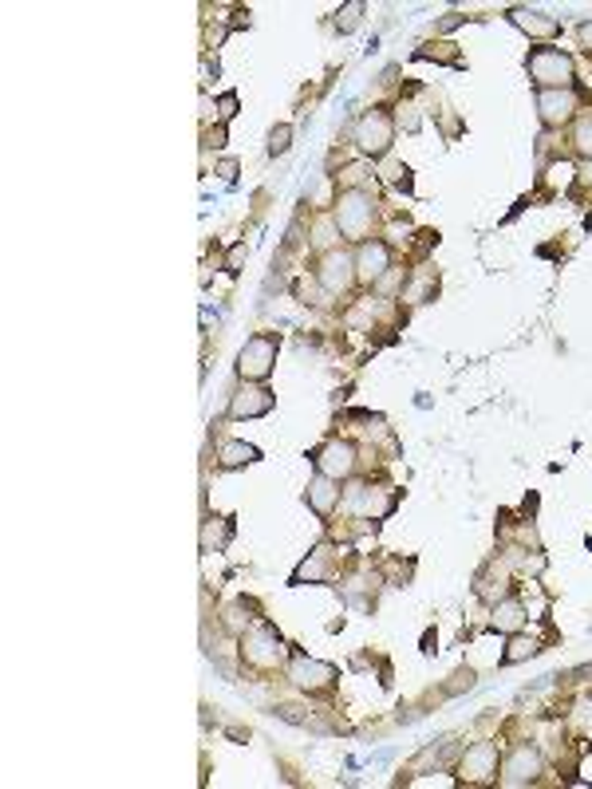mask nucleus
Here are the masks:
<instances>
[{
	"instance_id": "f257e3e1",
	"label": "nucleus",
	"mask_w": 592,
	"mask_h": 789,
	"mask_svg": "<svg viewBox=\"0 0 592 789\" xmlns=\"http://www.w3.org/2000/svg\"><path fill=\"white\" fill-rule=\"evenodd\" d=\"M525 71H530V80L537 83L541 91H557V88H569V83L577 80V68H573V56L561 48H533L530 60H525Z\"/></svg>"
},
{
	"instance_id": "f03ea898",
	"label": "nucleus",
	"mask_w": 592,
	"mask_h": 789,
	"mask_svg": "<svg viewBox=\"0 0 592 789\" xmlns=\"http://www.w3.org/2000/svg\"><path fill=\"white\" fill-rule=\"evenodd\" d=\"M336 230L348 237V241H368L371 221H375V202L368 190H343L336 198Z\"/></svg>"
},
{
	"instance_id": "7ed1b4c3",
	"label": "nucleus",
	"mask_w": 592,
	"mask_h": 789,
	"mask_svg": "<svg viewBox=\"0 0 592 789\" xmlns=\"http://www.w3.org/2000/svg\"><path fill=\"white\" fill-rule=\"evenodd\" d=\"M241 655H245V663L249 667H257V672H277L281 659H285V643H281V635H277L273 624L261 620L241 635Z\"/></svg>"
},
{
	"instance_id": "20e7f679",
	"label": "nucleus",
	"mask_w": 592,
	"mask_h": 789,
	"mask_svg": "<svg viewBox=\"0 0 592 789\" xmlns=\"http://www.w3.org/2000/svg\"><path fill=\"white\" fill-rule=\"evenodd\" d=\"M277 352H281V340L273 336V332H261V336H249L245 340L241 355H237V375H241L245 383H261L273 375L277 367Z\"/></svg>"
},
{
	"instance_id": "39448f33",
	"label": "nucleus",
	"mask_w": 592,
	"mask_h": 789,
	"mask_svg": "<svg viewBox=\"0 0 592 789\" xmlns=\"http://www.w3.org/2000/svg\"><path fill=\"white\" fill-rule=\"evenodd\" d=\"M391 143H395V123H391V115L387 111H380V107L355 123V146H360L368 158H383L387 150H391Z\"/></svg>"
},
{
	"instance_id": "423d86ee",
	"label": "nucleus",
	"mask_w": 592,
	"mask_h": 789,
	"mask_svg": "<svg viewBox=\"0 0 592 789\" xmlns=\"http://www.w3.org/2000/svg\"><path fill=\"white\" fill-rule=\"evenodd\" d=\"M355 450L352 442H340V438H332V442H324V446H316L312 450V466H316V474H324V478H352L355 474Z\"/></svg>"
},
{
	"instance_id": "0eeeda50",
	"label": "nucleus",
	"mask_w": 592,
	"mask_h": 789,
	"mask_svg": "<svg viewBox=\"0 0 592 789\" xmlns=\"http://www.w3.org/2000/svg\"><path fill=\"white\" fill-rule=\"evenodd\" d=\"M458 777L462 782H470V785L493 782V777H498V746L493 742H474L458 762Z\"/></svg>"
},
{
	"instance_id": "6e6552de",
	"label": "nucleus",
	"mask_w": 592,
	"mask_h": 789,
	"mask_svg": "<svg viewBox=\"0 0 592 789\" xmlns=\"http://www.w3.org/2000/svg\"><path fill=\"white\" fill-rule=\"evenodd\" d=\"M387 268H391V245L380 241V237L360 241V249H355V277L363 285H375V280L387 277Z\"/></svg>"
},
{
	"instance_id": "1a4fd4ad",
	"label": "nucleus",
	"mask_w": 592,
	"mask_h": 789,
	"mask_svg": "<svg viewBox=\"0 0 592 789\" xmlns=\"http://www.w3.org/2000/svg\"><path fill=\"white\" fill-rule=\"evenodd\" d=\"M316 280L324 293H348L352 280H355V261L348 253H340V249H332V253L320 257V268H316Z\"/></svg>"
},
{
	"instance_id": "9d476101",
	"label": "nucleus",
	"mask_w": 592,
	"mask_h": 789,
	"mask_svg": "<svg viewBox=\"0 0 592 789\" xmlns=\"http://www.w3.org/2000/svg\"><path fill=\"white\" fill-rule=\"evenodd\" d=\"M537 774H541V754H537L530 742H522V746H513L510 758L502 766V785H510V789L530 785V782H537Z\"/></svg>"
},
{
	"instance_id": "9b49d317",
	"label": "nucleus",
	"mask_w": 592,
	"mask_h": 789,
	"mask_svg": "<svg viewBox=\"0 0 592 789\" xmlns=\"http://www.w3.org/2000/svg\"><path fill=\"white\" fill-rule=\"evenodd\" d=\"M288 679H293L300 690L316 695V690H328L332 683H336V667L316 663V659H308V655H293V663H288Z\"/></svg>"
},
{
	"instance_id": "f8f14e48",
	"label": "nucleus",
	"mask_w": 592,
	"mask_h": 789,
	"mask_svg": "<svg viewBox=\"0 0 592 789\" xmlns=\"http://www.w3.org/2000/svg\"><path fill=\"white\" fill-rule=\"evenodd\" d=\"M577 95L573 88H557V91H537V115H541L545 127H565L573 123L577 115Z\"/></svg>"
},
{
	"instance_id": "ddd939ff",
	"label": "nucleus",
	"mask_w": 592,
	"mask_h": 789,
	"mask_svg": "<svg viewBox=\"0 0 592 789\" xmlns=\"http://www.w3.org/2000/svg\"><path fill=\"white\" fill-rule=\"evenodd\" d=\"M268 410H273V391L257 383L237 387V395L230 399V418H261Z\"/></svg>"
},
{
	"instance_id": "4468645a",
	"label": "nucleus",
	"mask_w": 592,
	"mask_h": 789,
	"mask_svg": "<svg viewBox=\"0 0 592 789\" xmlns=\"http://www.w3.org/2000/svg\"><path fill=\"white\" fill-rule=\"evenodd\" d=\"M352 505L363 517L380 521V517H387V513L395 510V490H391V485H355V490H352Z\"/></svg>"
},
{
	"instance_id": "2eb2a0df",
	"label": "nucleus",
	"mask_w": 592,
	"mask_h": 789,
	"mask_svg": "<svg viewBox=\"0 0 592 789\" xmlns=\"http://www.w3.org/2000/svg\"><path fill=\"white\" fill-rule=\"evenodd\" d=\"M510 24L522 28L525 36H533V40L561 36V24H557L553 16H545V13H533V8H510Z\"/></svg>"
},
{
	"instance_id": "dca6fc26",
	"label": "nucleus",
	"mask_w": 592,
	"mask_h": 789,
	"mask_svg": "<svg viewBox=\"0 0 592 789\" xmlns=\"http://www.w3.org/2000/svg\"><path fill=\"white\" fill-rule=\"evenodd\" d=\"M525 604L518 596H502L498 604H493V615H490V628L493 632H505V635H518L525 628Z\"/></svg>"
},
{
	"instance_id": "f3484780",
	"label": "nucleus",
	"mask_w": 592,
	"mask_h": 789,
	"mask_svg": "<svg viewBox=\"0 0 592 789\" xmlns=\"http://www.w3.org/2000/svg\"><path fill=\"white\" fill-rule=\"evenodd\" d=\"M308 505L316 517H332V510L340 505V482L336 478H324V474H316V478L308 482Z\"/></svg>"
},
{
	"instance_id": "a211bd4d",
	"label": "nucleus",
	"mask_w": 592,
	"mask_h": 789,
	"mask_svg": "<svg viewBox=\"0 0 592 789\" xmlns=\"http://www.w3.org/2000/svg\"><path fill=\"white\" fill-rule=\"evenodd\" d=\"M261 458V450L249 446V442H221L218 450V466L221 470H237V466H249V462Z\"/></svg>"
},
{
	"instance_id": "6ab92c4d",
	"label": "nucleus",
	"mask_w": 592,
	"mask_h": 789,
	"mask_svg": "<svg viewBox=\"0 0 592 789\" xmlns=\"http://www.w3.org/2000/svg\"><path fill=\"white\" fill-rule=\"evenodd\" d=\"M332 577V553L328 549H316L305 565L296 568V577H293V585H305V580H328Z\"/></svg>"
},
{
	"instance_id": "aec40b11",
	"label": "nucleus",
	"mask_w": 592,
	"mask_h": 789,
	"mask_svg": "<svg viewBox=\"0 0 592 789\" xmlns=\"http://www.w3.org/2000/svg\"><path fill=\"white\" fill-rule=\"evenodd\" d=\"M230 537H233V521H230V517H218V529H213V517H210L206 529H202V549H206V553H213V549H225V545H230Z\"/></svg>"
},
{
	"instance_id": "412c9836",
	"label": "nucleus",
	"mask_w": 592,
	"mask_h": 789,
	"mask_svg": "<svg viewBox=\"0 0 592 789\" xmlns=\"http://www.w3.org/2000/svg\"><path fill=\"white\" fill-rule=\"evenodd\" d=\"M533 652H537L533 640H525V635H513V643H510V652L502 655V663H522V659H530Z\"/></svg>"
},
{
	"instance_id": "4be33fe9",
	"label": "nucleus",
	"mask_w": 592,
	"mask_h": 789,
	"mask_svg": "<svg viewBox=\"0 0 592 789\" xmlns=\"http://www.w3.org/2000/svg\"><path fill=\"white\" fill-rule=\"evenodd\" d=\"M288 146H293V127L288 123L273 127V135H268V155H285Z\"/></svg>"
},
{
	"instance_id": "5701e85b",
	"label": "nucleus",
	"mask_w": 592,
	"mask_h": 789,
	"mask_svg": "<svg viewBox=\"0 0 592 789\" xmlns=\"http://www.w3.org/2000/svg\"><path fill=\"white\" fill-rule=\"evenodd\" d=\"M573 143H577V150H580V155H585V158H592V115H585V118H580V123H577Z\"/></svg>"
},
{
	"instance_id": "b1692460",
	"label": "nucleus",
	"mask_w": 592,
	"mask_h": 789,
	"mask_svg": "<svg viewBox=\"0 0 592 789\" xmlns=\"http://www.w3.org/2000/svg\"><path fill=\"white\" fill-rule=\"evenodd\" d=\"M360 16H363V5H360V0H352L348 8H340V16H336V28H340V32H352L355 24H360Z\"/></svg>"
},
{
	"instance_id": "393cba45",
	"label": "nucleus",
	"mask_w": 592,
	"mask_h": 789,
	"mask_svg": "<svg viewBox=\"0 0 592 789\" xmlns=\"http://www.w3.org/2000/svg\"><path fill=\"white\" fill-rule=\"evenodd\" d=\"M549 182H553V186H569V182H573V166H569V162H557V166L549 170Z\"/></svg>"
},
{
	"instance_id": "a878e982",
	"label": "nucleus",
	"mask_w": 592,
	"mask_h": 789,
	"mask_svg": "<svg viewBox=\"0 0 592 789\" xmlns=\"http://www.w3.org/2000/svg\"><path fill=\"white\" fill-rule=\"evenodd\" d=\"M245 253H249V249H245V241H237V245L230 249V257H225V273H237V268H241V261H245Z\"/></svg>"
},
{
	"instance_id": "bb28decb",
	"label": "nucleus",
	"mask_w": 592,
	"mask_h": 789,
	"mask_svg": "<svg viewBox=\"0 0 592 789\" xmlns=\"http://www.w3.org/2000/svg\"><path fill=\"white\" fill-rule=\"evenodd\" d=\"M577 40H580V48H585L588 56H592V20H588V24H580V28H577Z\"/></svg>"
},
{
	"instance_id": "cd10ccee",
	"label": "nucleus",
	"mask_w": 592,
	"mask_h": 789,
	"mask_svg": "<svg viewBox=\"0 0 592 789\" xmlns=\"http://www.w3.org/2000/svg\"><path fill=\"white\" fill-rule=\"evenodd\" d=\"M218 107H221V118H233V115H237V95H233V91H230V95H221V103H218Z\"/></svg>"
},
{
	"instance_id": "c85d7f7f",
	"label": "nucleus",
	"mask_w": 592,
	"mask_h": 789,
	"mask_svg": "<svg viewBox=\"0 0 592 789\" xmlns=\"http://www.w3.org/2000/svg\"><path fill=\"white\" fill-rule=\"evenodd\" d=\"M462 20H466V16H462V13H450L446 20H438V24H435V32H450V28H458V24H462Z\"/></svg>"
},
{
	"instance_id": "c756f323",
	"label": "nucleus",
	"mask_w": 592,
	"mask_h": 789,
	"mask_svg": "<svg viewBox=\"0 0 592 789\" xmlns=\"http://www.w3.org/2000/svg\"><path fill=\"white\" fill-rule=\"evenodd\" d=\"M218 174H221L225 182H233V178H237V162H233V158H225L221 166H218Z\"/></svg>"
},
{
	"instance_id": "7c9ffc66",
	"label": "nucleus",
	"mask_w": 592,
	"mask_h": 789,
	"mask_svg": "<svg viewBox=\"0 0 592 789\" xmlns=\"http://www.w3.org/2000/svg\"><path fill=\"white\" fill-rule=\"evenodd\" d=\"M206 143H210L213 150H218V146H225V127H213V131L206 135Z\"/></svg>"
}]
</instances>
